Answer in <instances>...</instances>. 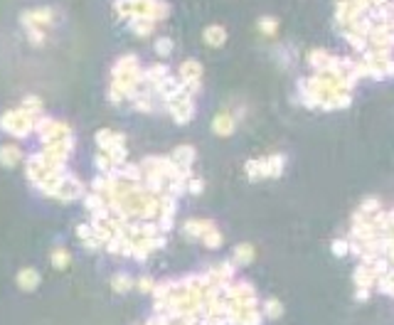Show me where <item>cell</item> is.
<instances>
[{"instance_id": "1", "label": "cell", "mask_w": 394, "mask_h": 325, "mask_svg": "<svg viewBox=\"0 0 394 325\" xmlns=\"http://www.w3.org/2000/svg\"><path fill=\"white\" fill-rule=\"evenodd\" d=\"M113 10L118 13V18L133 20V18H148V20H163L170 13V5L163 0H116Z\"/></svg>"}, {"instance_id": "2", "label": "cell", "mask_w": 394, "mask_h": 325, "mask_svg": "<svg viewBox=\"0 0 394 325\" xmlns=\"http://www.w3.org/2000/svg\"><path fill=\"white\" fill-rule=\"evenodd\" d=\"M0 126L5 131H10L13 135H25L32 126H35V113L30 111H10L0 118Z\"/></svg>"}, {"instance_id": "3", "label": "cell", "mask_w": 394, "mask_h": 325, "mask_svg": "<svg viewBox=\"0 0 394 325\" xmlns=\"http://www.w3.org/2000/svg\"><path fill=\"white\" fill-rule=\"evenodd\" d=\"M200 77H202V64L200 62H197V59L182 62V67H180V81H182V86L190 94H197V89H200Z\"/></svg>"}, {"instance_id": "4", "label": "cell", "mask_w": 394, "mask_h": 325, "mask_svg": "<svg viewBox=\"0 0 394 325\" xmlns=\"http://www.w3.org/2000/svg\"><path fill=\"white\" fill-rule=\"evenodd\" d=\"M23 25L25 27H40V25H47V23H52V10H47V8H37V10H28V13H23Z\"/></svg>"}, {"instance_id": "5", "label": "cell", "mask_w": 394, "mask_h": 325, "mask_svg": "<svg viewBox=\"0 0 394 325\" xmlns=\"http://www.w3.org/2000/svg\"><path fill=\"white\" fill-rule=\"evenodd\" d=\"M202 37H205V42H207V45H212V47H222V45L227 42V30H225L222 25H210V27H205Z\"/></svg>"}, {"instance_id": "6", "label": "cell", "mask_w": 394, "mask_h": 325, "mask_svg": "<svg viewBox=\"0 0 394 325\" xmlns=\"http://www.w3.org/2000/svg\"><path fill=\"white\" fill-rule=\"evenodd\" d=\"M215 131H217V135H229V133L234 131V118H232V113H227V111L217 113V118H215Z\"/></svg>"}, {"instance_id": "7", "label": "cell", "mask_w": 394, "mask_h": 325, "mask_svg": "<svg viewBox=\"0 0 394 325\" xmlns=\"http://www.w3.org/2000/svg\"><path fill=\"white\" fill-rule=\"evenodd\" d=\"M210 229H215L210 222H202V219H190L187 224H185V234L187 237H205Z\"/></svg>"}, {"instance_id": "8", "label": "cell", "mask_w": 394, "mask_h": 325, "mask_svg": "<svg viewBox=\"0 0 394 325\" xmlns=\"http://www.w3.org/2000/svg\"><path fill=\"white\" fill-rule=\"evenodd\" d=\"M172 160L177 162L180 168H190V165H192V160H195V150H192L190 145H180V148L175 150Z\"/></svg>"}, {"instance_id": "9", "label": "cell", "mask_w": 394, "mask_h": 325, "mask_svg": "<svg viewBox=\"0 0 394 325\" xmlns=\"http://www.w3.org/2000/svg\"><path fill=\"white\" fill-rule=\"evenodd\" d=\"M128 25H131V30L138 35V37H145V35H150L153 32V20H148V18H133V20H128Z\"/></svg>"}, {"instance_id": "10", "label": "cell", "mask_w": 394, "mask_h": 325, "mask_svg": "<svg viewBox=\"0 0 394 325\" xmlns=\"http://www.w3.org/2000/svg\"><path fill=\"white\" fill-rule=\"evenodd\" d=\"M20 158H23V153L15 145L0 148V162H3V165H15V162H20Z\"/></svg>"}, {"instance_id": "11", "label": "cell", "mask_w": 394, "mask_h": 325, "mask_svg": "<svg viewBox=\"0 0 394 325\" xmlns=\"http://www.w3.org/2000/svg\"><path fill=\"white\" fill-rule=\"evenodd\" d=\"M283 162H286V158L283 155H269L266 158V165H269V178H279L281 173H283Z\"/></svg>"}, {"instance_id": "12", "label": "cell", "mask_w": 394, "mask_h": 325, "mask_svg": "<svg viewBox=\"0 0 394 325\" xmlns=\"http://www.w3.org/2000/svg\"><path fill=\"white\" fill-rule=\"evenodd\" d=\"M37 281H40V276H37V271H32V269H25V271H20V276H18V283H20L23 288H28V291H32V288L37 286Z\"/></svg>"}, {"instance_id": "13", "label": "cell", "mask_w": 394, "mask_h": 325, "mask_svg": "<svg viewBox=\"0 0 394 325\" xmlns=\"http://www.w3.org/2000/svg\"><path fill=\"white\" fill-rule=\"evenodd\" d=\"M259 30H261V35H276V30H279V20L276 18H269V15H264V18H259Z\"/></svg>"}, {"instance_id": "14", "label": "cell", "mask_w": 394, "mask_h": 325, "mask_svg": "<svg viewBox=\"0 0 394 325\" xmlns=\"http://www.w3.org/2000/svg\"><path fill=\"white\" fill-rule=\"evenodd\" d=\"M234 259H237L239 264H249V261L254 259V249H252V246H247V244H242V246H237Z\"/></svg>"}, {"instance_id": "15", "label": "cell", "mask_w": 394, "mask_h": 325, "mask_svg": "<svg viewBox=\"0 0 394 325\" xmlns=\"http://www.w3.org/2000/svg\"><path fill=\"white\" fill-rule=\"evenodd\" d=\"M155 52H158L160 57H168V54L172 52V40H170V37H160V40H155Z\"/></svg>"}, {"instance_id": "16", "label": "cell", "mask_w": 394, "mask_h": 325, "mask_svg": "<svg viewBox=\"0 0 394 325\" xmlns=\"http://www.w3.org/2000/svg\"><path fill=\"white\" fill-rule=\"evenodd\" d=\"M205 244H207V246H212V249H215V246H220V244H222V234H220L217 229H210V232L205 234Z\"/></svg>"}, {"instance_id": "17", "label": "cell", "mask_w": 394, "mask_h": 325, "mask_svg": "<svg viewBox=\"0 0 394 325\" xmlns=\"http://www.w3.org/2000/svg\"><path fill=\"white\" fill-rule=\"evenodd\" d=\"M283 310H281V303L279 300H266V315L269 318H279Z\"/></svg>"}, {"instance_id": "18", "label": "cell", "mask_w": 394, "mask_h": 325, "mask_svg": "<svg viewBox=\"0 0 394 325\" xmlns=\"http://www.w3.org/2000/svg\"><path fill=\"white\" fill-rule=\"evenodd\" d=\"M52 261H55V266H57V269H64V266L69 264V254H67V251H55Z\"/></svg>"}, {"instance_id": "19", "label": "cell", "mask_w": 394, "mask_h": 325, "mask_svg": "<svg viewBox=\"0 0 394 325\" xmlns=\"http://www.w3.org/2000/svg\"><path fill=\"white\" fill-rule=\"evenodd\" d=\"M113 286H116V291H126V288L131 286V281H128L126 276H116V278H113Z\"/></svg>"}, {"instance_id": "20", "label": "cell", "mask_w": 394, "mask_h": 325, "mask_svg": "<svg viewBox=\"0 0 394 325\" xmlns=\"http://www.w3.org/2000/svg\"><path fill=\"white\" fill-rule=\"evenodd\" d=\"M347 249H350V244H347V242H335V244H333V251H335L338 256H342Z\"/></svg>"}, {"instance_id": "21", "label": "cell", "mask_w": 394, "mask_h": 325, "mask_svg": "<svg viewBox=\"0 0 394 325\" xmlns=\"http://www.w3.org/2000/svg\"><path fill=\"white\" fill-rule=\"evenodd\" d=\"M187 190H190V192H195V195H197V192H202V180H190V183H187Z\"/></svg>"}, {"instance_id": "22", "label": "cell", "mask_w": 394, "mask_h": 325, "mask_svg": "<svg viewBox=\"0 0 394 325\" xmlns=\"http://www.w3.org/2000/svg\"><path fill=\"white\" fill-rule=\"evenodd\" d=\"M77 234H79V237H82V239H84V237H89V234H91V227H84V224H82V227H79V232H77Z\"/></svg>"}]
</instances>
